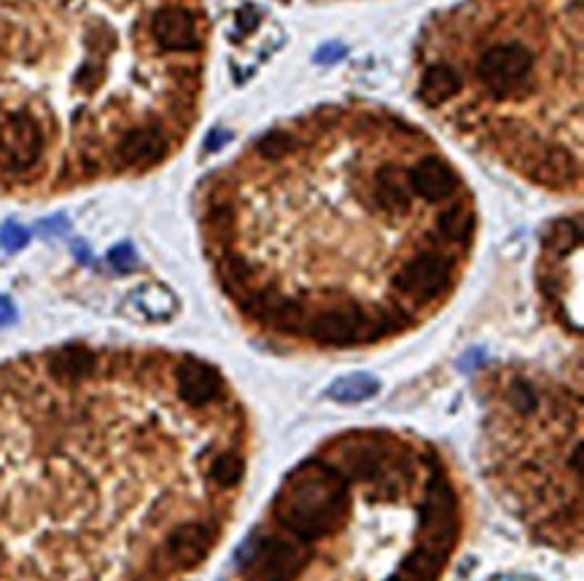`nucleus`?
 I'll return each instance as SVG.
<instances>
[{
    "label": "nucleus",
    "instance_id": "f257e3e1",
    "mask_svg": "<svg viewBox=\"0 0 584 581\" xmlns=\"http://www.w3.org/2000/svg\"><path fill=\"white\" fill-rule=\"evenodd\" d=\"M202 248L253 337L291 353L377 348L455 297L477 200L423 127L385 106L278 121L197 194Z\"/></svg>",
    "mask_w": 584,
    "mask_h": 581
},
{
    "label": "nucleus",
    "instance_id": "f03ea898",
    "mask_svg": "<svg viewBox=\"0 0 584 581\" xmlns=\"http://www.w3.org/2000/svg\"><path fill=\"white\" fill-rule=\"evenodd\" d=\"M192 0H0V194H60L162 168L205 98Z\"/></svg>",
    "mask_w": 584,
    "mask_h": 581
},
{
    "label": "nucleus",
    "instance_id": "7ed1b4c3",
    "mask_svg": "<svg viewBox=\"0 0 584 581\" xmlns=\"http://www.w3.org/2000/svg\"><path fill=\"white\" fill-rule=\"evenodd\" d=\"M466 493L436 444L355 428L291 469L238 549V581H440L461 544Z\"/></svg>",
    "mask_w": 584,
    "mask_h": 581
},
{
    "label": "nucleus",
    "instance_id": "20e7f679",
    "mask_svg": "<svg viewBox=\"0 0 584 581\" xmlns=\"http://www.w3.org/2000/svg\"><path fill=\"white\" fill-rule=\"evenodd\" d=\"M412 89L487 162L552 194L582 191L580 0H485L423 38Z\"/></svg>",
    "mask_w": 584,
    "mask_h": 581
},
{
    "label": "nucleus",
    "instance_id": "39448f33",
    "mask_svg": "<svg viewBox=\"0 0 584 581\" xmlns=\"http://www.w3.org/2000/svg\"><path fill=\"white\" fill-rule=\"evenodd\" d=\"M485 471L501 501L544 544H582V385L525 367L482 369Z\"/></svg>",
    "mask_w": 584,
    "mask_h": 581
},
{
    "label": "nucleus",
    "instance_id": "423d86ee",
    "mask_svg": "<svg viewBox=\"0 0 584 581\" xmlns=\"http://www.w3.org/2000/svg\"><path fill=\"white\" fill-rule=\"evenodd\" d=\"M374 393H377V382H374L372 377H364V374L348 377V380H340L332 388V395L336 401H364Z\"/></svg>",
    "mask_w": 584,
    "mask_h": 581
}]
</instances>
